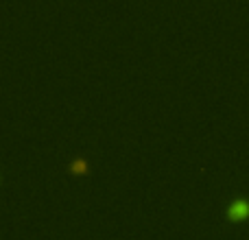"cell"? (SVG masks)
<instances>
[{"mask_svg": "<svg viewBox=\"0 0 249 240\" xmlns=\"http://www.w3.org/2000/svg\"><path fill=\"white\" fill-rule=\"evenodd\" d=\"M249 216V203L243 201V199H238V201H234L232 206L228 207V219L230 221H245Z\"/></svg>", "mask_w": 249, "mask_h": 240, "instance_id": "6da1fadb", "label": "cell"}, {"mask_svg": "<svg viewBox=\"0 0 249 240\" xmlns=\"http://www.w3.org/2000/svg\"><path fill=\"white\" fill-rule=\"evenodd\" d=\"M70 172H72V175H88V162L83 157L74 159L72 166H70Z\"/></svg>", "mask_w": 249, "mask_h": 240, "instance_id": "7a4b0ae2", "label": "cell"}]
</instances>
